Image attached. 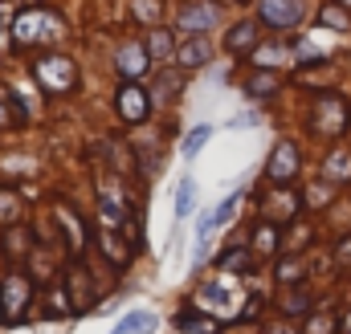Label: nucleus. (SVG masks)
I'll return each mask as SVG.
<instances>
[{
    "label": "nucleus",
    "mask_w": 351,
    "mask_h": 334,
    "mask_svg": "<svg viewBox=\"0 0 351 334\" xmlns=\"http://www.w3.org/2000/svg\"><path fill=\"white\" fill-rule=\"evenodd\" d=\"M70 33L66 16L53 12V8H25L16 21H12V41L16 49H49V45H62Z\"/></svg>",
    "instance_id": "nucleus-1"
},
{
    "label": "nucleus",
    "mask_w": 351,
    "mask_h": 334,
    "mask_svg": "<svg viewBox=\"0 0 351 334\" xmlns=\"http://www.w3.org/2000/svg\"><path fill=\"white\" fill-rule=\"evenodd\" d=\"M196 310H204V314H213V318H241V310H245V290L233 281V273H221V269H217V277H208V281L196 290Z\"/></svg>",
    "instance_id": "nucleus-2"
},
{
    "label": "nucleus",
    "mask_w": 351,
    "mask_h": 334,
    "mask_svg": "<svg viewBox=\"0 0 351 334\" xmlns=\"http://www.w3.org/2000/svg\"><path fill=\"white\" fill-rule=\"evenodd\" d=\"M351 123V110H348V98L343 94H319L311 102V114H306V131L315 139H339Z\"/></svg>",
    "instance_id": "nucleus-3"
},
{
    "label": "nucleus",
    "mask_w": 351,
    "mask_h": 334,
    "mask_svg": "<svg viewBox=\"0 0 351 334\" xmlns=\"http://www.w3.org/2000/svg\"><path fill=\"white\" fill-rule=\"evenodd\" d=\"M33 78L41 82V90H49V94H70L78 86V66L66 53H41L33 62Z\"/></svg>",
    "instance_id": "nucleus-4"
},
{
    "label": "nucleus",
    "mask_w": 351,
    "mask_h": 334,
    "mask_svg": "<svg viewBox=\"0 0 351 334\" xmlns=\"http://www.w3.org/2000/svg\"><path fill=\"white\" fill-rule=\"evenodd\" d=\"M33 298H37L33 277L8 273V277L0 281V318H4V322H21V318L33 310Z\"/></svg>",
    "instance_id": "nucleus-5"
},
{
    "label": "nucleus",
    "mask_w": 351,
    "mask_h": 334,
    "mask_svg": "<svg viewBox=\"0 0 351 334\" xmlns=\"http://www.w3.org/2000/svg\"><path fill=\"white\" fill-rule=\"evenodd\" d=\"M217 25H221V4L217 0H184L176 8V29H184L192 37H200V33H208Z\"/></svg>",
    "instance_id": "nucleus-6"
},
{
    "label": "nucleus",
    "mask_w": 351,
    "mask_h": 334,
    "mask_svg": "<svg viewBox=\"0 0 351 334\" xmlns=\"http://www.w3.org/2000/svg\"><path fill=\"white\" fill-rule=\"evenodd\" d=\"M114 70H119V78H123V82H139V78L152 70L147 45H143V41H135V37L119 41V49H114Z\"/></svg>",
    "instance_id": "nucleus-7"
},
{
    "label": "nucleus",
    "mask_w": 351,
    "mask_h": 334,
    "mask_svg": "<svg viewBox=\"0 0 351 334\" xmlns=\"http://www.w3.org/2000/svg\"><path fill=\"white\" fill-rule=\"evenodd\" d=\"M298 167H302V151H298V143H290V139L274 143V151H269V159H265V175H269V183H290V179L298 175Z\"/></svg>",
    "instance_id": "nucleus-8"
},
{
    "label": "nucleus",
    "mask_w": 351,
    "mask_h": 334,
    "mask_svg": "<svg viewBox=\"0 0 351 334\" xmlns=\"http://www.w3.org/2000/svg\"><path fill=\"white\" fill-rule=\"evenodd\" d=\"M114 106H119V118L123 123H143L147 118V110H152V98H147V90L139 82H123L119 86V94H114Z\"/></svg>",
    "instance_id": "nucleus-9"
},
{
    "label": "nucleus",
    "mask_w": 351,
    "mask_h": 334,
    "mask_svg": "<svg viewBox=\"0 0 351 334\" xmlns=\"http://www.w3.org/2000/svg\"><path fill=\"white\" fill-rule=\"evenodd\" d=\"M302 0H258V16L269 29H294L302 21Z\"/></svg>",
    "instance_id": "nucleus-10"
},
{
    "label": "nucleus",
    "mask_w": 351,
    "mask_h": 334,
    "mask_svg": "<svg viewBox=\"0 0 351 334\" xmlns=\"http://www.w3.org/2000/svg\"><path fill=\"white\" fill-rule=\"evenodd\" d=\"M298 200H302V196H294V192H269L262 200V220H269V224L294 220V216H298Z\"/></svg>",
    "instance_id": "nucleus-11"
},
{
    "label": "nucleus",
    "mask_w": 351,
    "mask_h": 334,
    "mask_svg": "<svg viewBox=\"0 0 351 334\" xmlns=\"http://www.w3.org/2000/svg\"><path fill=\"white\" fill-rule=\"evenodd\" d=\"M262 45V37H258V21H237L233 29H229V37H225V49L233 53V57H245V53H254Z\"/></svg>",
    "instance_id": "nucleus-12"
},
{
    "label": "nucleus",
    "mask_w": 351,
    "mask_h": 334,
    "mask_svg": "<svg viewBox=\"0 0 351 334\" xmlns=\"http://www.w3.org/2000/svg\"><path fill=\"white\" fill-rule=\"evenodd\" d=\"M176 62H180L184 70H200V66H208V62H213V45H208V37H188V41H180V45H176Z\"/></svg>",
    "instance_id": "nucleus-13"
},
{
    "label": "nucleus",
    "mask_w": 351,
    "mask_h": 334,
    "mask_svg": "<svg viewBox=\"0 0 351 334\" xmlns=\"http://www.w3.org/2000/svg\"><path fill=\"white\" fill-rule=\"evenodd\" d=\"M0 245H4V257H8V261H25V257L33 253V233H29L25 224H8L4 237H0Z\"/></svg>",
    "instance_id": "nucleus-14"
},
{
    "label": "nucleus",
    "mask_w": 351,
    "mask_h": 334,
    "mask_svg": "<svg viewBox=\"0 0 351 334\" xmlns=\"http://www.w3.org/2000/svg\"><path fill=\"white\" fill-rule=\"evenodd\" d=\"M254 265H258V257H254V249H250V245L225 249L221 257H217V269H221V273H233V277H245Z\"/></svg>",
    "instance_id": "nucleus-15"
},
{
    "label": "nucleus",
    "mask_w": 351,
    "mask_h": 334,
    "mask_svg": "<svg viewBox=\"0 0 351 334\" xmlns=\"http://www.w3.org/2000/svg\"><path fill=\"white\" fill-rule=\"evenodd\" d=\"M66 290H70V302H74V310H86L94 306V281H90V273L82 265H74L70 269V281H66Z\"/></svg>",
    "instance_id": "nucleus-16"
},
{
    "label": "nucleus",
    "mask_w": 351,
    "mask_h": 334,
    "mask_svg": "<svg viewBox=\"0 0 351 334\" xmlns=\"http://www.w3.org/2000/svg\"><path fill=\"white\" fill-rule=\"evenodd\" d=\"M323 179H327V183H351V151L348 147L327 151V159H323Z\"/></svg>",
    "instance_id": "nucleus-17"
},
{
    "label": "nucleus",
    "mask_w": 351,
    "mask_h": 334,
    "mask_svg": "<svg viewBox=\"0 0 351 334\" xmlns=\"http://www.w3.org/2000/svg\"><path fill=\"white\" fill-rule=\"evenodd\" d=\"M172 334H217V318L213 314H204V310H184L180 318H176V326Z\"/></svg>",
    "instance_id": "nucleus-18"
},
{
    "label": "nucleus",
    "mask_w": 351,
    "mask_h": 334,
    "mask_svg": "<svg viewBox=\"0 0 351 334\" xmlns=\"http://www.w3.org/2000/svg\"><path fill=\"white\" fill-rule=\"evenodd\" d=\"M250 249H254V257H274V253L282 249V233H278V224L262 220V224L254 229V241H250Z\"/></svg>",
    "instance_id": "nucleus-19"
},
{
    "label": "nucleus",
    "mask_w": 351,
    "mask_h": 334,
    "mask_svg": "<svg viewBox=\"0 0 351 334\" xmlns=\"http://www.w3.org/2000/svg\"><path fill=\"white\" fill-rule=\"evenodd\" d=\"M143 45H147V57H152V62H160V66L176 57V41H172V33H168V29H152Z\"/></svg>",
    "instance_id": "nucleus-20"
},
{
    "label": "nucleus",
    "mask_w": 351,
    "mask_h": 334,
    "mask_svg": "<svg viewBox=\"0 0 351 334\" xmlns=\"http://www.w3.org/2000/svg\"><path fill=\"white\" fill-rule=\"evenodd\" d=\"M66 314H74V302H70V290L62 281V285L45 290V318H66Z\"/></svg>",
    "instance_id": "nucleus-21"
},
{
    "label": "nucleus",
    "mask_w": 351,
    "mask_h": 334,
    "mask_svg": "<svg viewBox=\"0 0 351 334\" xmlns=\"http://www.w3.org/2000/svg\"><path fill=\"white\" fill-rule=\"evenodd\" d=\"M311 302H315V298H311V290L290 285V290L282 294V302H278V306H282V314H286V318H298V314H306V310H311Z\"/></svg>",
    "instance_id": "nucleus-22"
},
{
    "label": "nucleus",
    "mask_w": 351,
    "mask_h": 334,
    "mask_svg": "<svg viewBox=\"0 0 351 334\" xmlns=\"http://www.w3.org/2000/svg\"><path fill=\"white\" fill-rule=\"evenodd\" d=\"M21 212H25L21 192H16V188H0V229L16 224V220H21Z\"/></svg>",
    "instance_id": "nucleus-23"
},
{
    "label": "nucleus",
    "mask_w": 351,
    "mask_h": 334,
    "mask_svg": "<svg viewBox=\"0 0 351 334\" xmlns=\"http://www.w3.org/2000/svg\"><path fill=\"white\" fill-rule=\"evenodd\" d=\"M180 86H184V78H180L176 70H160V78H156V86H152V98H156L160 106H168V102H176Z\"/></svg>",
    "instance_id": "nucleus-24"
},
{
    "label": "nucleus",
    "mask_w": 351,
    "mask_h": 334,
    "mask_svg": "<svg viewBox=\"0 0 351 334\" xmlns=\"http://www.w3.org/2000/svg\"><path fill=\"white\" fill-rule=\"evenodd\" d=\"M286 57H294V53H290V45H282V41H269V45H258V49H254L258 70H274V66L286 62Z\"/></svg>",
    "instance_id": "nucleus-25"
},
{
    "label": "nucleus",
    "mask_w": 351,
    "mask_h": 334,
    "mask_svg": "<svg viewBox=\"0 0 351 334\" xmlns=\"http://www.w3.org/2000/svg\"><path fill=\"white\" fill-rule=\"evenodd\" d=\"M278 86H282V78H278L274 70H258V74L245 82V90H250V98H269V94H278Z\"/></svg>",
    "instance_id": "nucleus-26"
},
{
    "label": "nucleus",
    "mask_w": 351,
    "mask_h": 334,
    "mask_svg": "<svg viewBox=\"0 0 351 334\" xmlns=\"http://www.w3.org/2000/svg\"><path fill=\"white\" fill-rule=\"evenodd\" d=\"M274 277H278V285H298V281L306 277V265H302L298 257H282V261H278V273H274Z\"/></svg>",
    "instance_id": "nucleus-27"
},
{
    "label": "nucleus",
    "mask_w": 351,
    "mask_h": 334,
    "mask_svg": "<svg viewBox=\"0 0 351 334\" xmlns=\"http://www.w3.org/2000/svg\"><path fill=\"white\" fill-rule=\"evenodd\" d=\"M152 326H156V318H152L147 310H131V314L114 326V334H147Z\"/></svg>",
    "instance_id": "nucleus-28"
},
{
    "label": "nucleus",
    "mask_w": 351,
    "mask_h": 334,
    "mask_svg": "<svg viewBox=\"0 0 351 334\" xmlns=\"http://www.w3.org/2000/svg\"><path fill=\"white\" fill-rule=\"evenodd\" d=\"M131 16L143 25H160L164 16V0H131Z\"/></svg>",
    "instance_id": "nucleus-29"
},
{
    "label": "nucleus",
    "mask_w": 351,
    "mask_h": 334,
    "mask_svg": "<svg viewBox=\"0 0 351 334\" xmlns=\"http://www.w3.org/2000/svg\"><path fill=\"white\" fill-rule=\"evenodd\" d=\"M58 220L66 224V237H70V249L78 253V249H82V224H78V216H74V212H70L66 204H58Z\"/></svg>",
    "instance_id": "nucleus-30"
},
{
    "label": "nucleus",
    "mask_w": 351,
    "mask_h": 334,
    "mask_svg": "<svg viewBox=\"0 0 351 334\" xmlns=\"http://www.w3.org/2000/svg\"><path fill=\"white\" fill-rule=\"evenodd\" d=\"M335 331H339V318L331 310H323V314H311L306 318V331L302 334H335Z\"/></svg>",
    "instance_id": "nucleus-31"
},
{
    "label": "nucleus",
    "mask_w": 351,
    "mask_h": 334,
    "mask_svg": "<svg viewBox=\"0 0 351 334\" xmlns=\"http://www.w3.org/2000/svg\"><path fill=\"white\" fill-rule=\"evenodd\" d=\"M311 233H315L311 224H294V229L282 237V249H286V253H298L302 245H311Z\"/></svg>",
    "instance_id": "nucleus-32"
},
{
    "label": "nucleus",
    "mask_w": 351,
    "mask_h": 334,
    "mask_svg": "<svg viewBox=\"0 0 351 334\" xmlns=\"http://www.w3.org/2000/svg\"><path fill=\"white\" fill-rule=\"evenodd\" d=\"M196 204V183L192 179H180V192H176V216H188Z\"/></svg>",
    "instance_id": "nucleus-33"
},
{
    "label": "nucleus",
    "mask_w": 351,
    "mask_h": 334,
    "mask_svg": "<svg viewBox=\"0 0 351 334\" xmlns=\"http://www.w3.org/2000/svg\"><path fill=\"white\" fill-rule=\"evenodd\" d=\"M319 25H327V29H348V25H351V16H348V8L323 4V12H319Z\"/></svg>",
    "instance_id": "nucleus-34"
},
{
    "label": "nucleus",
    "mask_w": 351,
    "mask_h": 334,
    "mask_svg": "<svg viewBox=\"0 0 351 334\" xmlns=\"http://www.w3.org/2000/svg\"><path fill=\"white\" fill-rule=\"evenodd\" d=\"M208 135H213V127H192V131H188V139H184V155L192 159V155L208 143Z\"/></svg>",
    "instance_id": "nucleus-35"
},
{
    "label": "nucleus",
    "mask_w": 351,
    "mask_h": 334,
    "mask_svg": "<svg viewBox=\"0 0 351 334\" xmlns=\"http://www.w3.org/2000/svg\"><path fill=\"white\" fill-rule=\"evenodd\" d=\"M335 265H339V269H351V237L339 241V249H335Z\"/></svg>",
    "instance_id": "nucleus-36"
},
{
    "label": "nucleus",
    "mask_w": 351,
    "mask_h": 334,
    "mask_svg": "<svg viewBox=\"0 0 351 334\" xmlns=\"http://www.w3.org/2000/svg\"><path fill=\"white\" fill-rule=\"evenodd\" d=\"M8 106H12V94H8V90H0V127H8V123H12Z\"/></svg>",
    "instance_id": "nucleus-37"
},
{
    "label": "nucleus",
    "mask_w": 351,
    "mask_h": 334,
    "mask_svg": "<svg viewBox=\"0 0 351 334\" xmlns=\"http://www.w3.org/2000/svg\"><path fill=\"white\" fill-rule=\"evenodd\" d=\"M311 208H323L327 204V188H311V200H306Z\"/></svg>",
    "instance_id": "nucleus-38"
},
{
    "label": "nucleus",
    "mask_w": 351,
    "mask_h": 334,
    "mask_svg": "<svg viewBox=\"0 0 351 334\" xmlns=\"http://www.w3.org/2000/svg\"><path fill=\"white\" fill-rule=\"evenodd\" d=\"M269 334H294V326H282L278 322V326H269Z\"/></svg>",
    "instance_id": "nucleus-39"
},
{
    "label": "nucleus",
    "mask_w": 351,
    "mask_h": 334,
    "mask_svg": "<svg viewBox=\"0 0 351 334\" xmlns=\"http://www.w3.org/2000/svg\"><path fill=\"white\" fill-rule=\"evenodd\" d=\"M339 331H343V334H351V314L343 318V322H339Z\"/></svg>",
    "instance_id": "nucleus-40"
},
{
    "label": "nucleus",
    "mask_w": 351,
    "mask_h": 334,
    "mask_svg": "<svg viewBox=\"0 0 351 334\" xmlns=\"http://www.w3.org/2000/svg\"><path fill=\"white\" fill-rule=\"evenodd\" d=\"M339 4H343V8H351V0H339Z\"/></svg>",
    "instance_id": "nucleus-41"
},
{
    "label": "nucleus",
    "mask_w": 351,
    "mask_h": 334,
    "mask_svg": "<svg viewBox=\"0 0 351 334\" xmlns=\"http://www.w3.org/2000/svg\"><path fill=\"white\" fill-rule=\"evenodd\" d=\"M229 4H241V0H229Z\"/></svg>",
    "instance_id": "nucleus-42"
}]
</instances>
